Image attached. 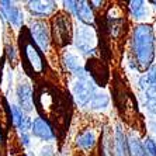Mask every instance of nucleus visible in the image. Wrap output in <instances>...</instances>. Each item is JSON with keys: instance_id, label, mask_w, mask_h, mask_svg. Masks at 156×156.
<instances>
[{"instance_id": "nucleus-1", "label": "nucleus", "mask_w": 156, "mask_h": 156, "mask_svg": "<svg viewBox=\"0 0 156 156\" xmlns=\"http://www.w3.org/2000/svg\"><path fill=\"white\" fill-rule=\"evenodd\" d=\"M132 51L141 70H148L155 58V37L151 26L141 24L135 27L132 35Z\"/></svg>"}, {"instance_id": "nucleus-2", "label": "nucleus", "mask_w": 156, "mask_h": 156, "mask_svg": "<svg viewBox=\"0 0 156 156\" xmlns=\"http://www.w3.org/2000/svg\"><path fill=\"white\" fill-rule=\"evenodd\" d=\"M75 45L83 55H91L97 47V37L94 30L86 24L79 26L75 34Z\"/></svg>"}, {"instance_id": "nucleus-3", "label": "nucleus", "mask_w": 156, "mask_h": 156, "mask_svg": "<svg viewBox=\"0 0 156 156\" xmlns=\"http://www.w3.org/2000/svg\"><path fill=\"white\" fill-rule=\"evenodd\" d=\"M72 91H73V97H75L77 104L84 107V105H87L90 103L93 96L96 94L94 82L87 75H83V76L77 77L76 82L73 83Z\"/></svg>"}, {"instance_id": "nucleus-4", "label": "nucleus", "mask_w": 156, "mask_h": 156, "mask_svg": "<svg viewBox=\"0 0 156 156\" xmlns=\"http://www.w3.org/2000/svg\"><path fill=\"white\" fill-rule=\"evenodd\" d=\"M30 31H31V35H33L35 44L40 47V49L42 52H47L49 49V31H48L47 23L40 21V20H35V21H31L30 24Z\"/></svg>"}, {"instance_id": "nucleus-5", "label": "nucleus", "mask_w": 156, "mask_h": 156, "mask_svg": "<svg viewBox=\"0 0 156 156\" xmlns=\"http://www.w3.org/2000/svg\"><path fill=\"white\" fill-rule=\"evenodd\" d=\"M66 6V9L75 14L80 21L86 24V26H90L94 21V14H93V10L89 6L87 2H65L63 3Z\"/></svg>"}, {"instance_id": "nucleus-6", "label": "nucleus", "mask_w": 156, "mask_h": 156, "mask_svg": "<svg viewBox=\"0 0 156 156\" xmlns=\"http://www.w3.org/2000/svg\"><path fill=\"white\" fill-rule=\"evenodd\" d=\"M54 33H55V38L58 40L59 44H66L70 38V23L69 18H66L65 16L59 14L58 17L55 18L54 21Z\"/></svg>"}, {"instance_id": "nucleus-7", "label": "nucleus", "mask_w": 156, "mask_h": 156, "mask_svg": "<svg viewBox=\"0 0 156 156\" xmlns=\"http://www.w3.org/2000/svg\"><path fill=\"white\" fill-rule=\"evenodd\" d=\"M0 7L3 14L7 17V20L13 24L14 27H21L23 21H24V16H23V11L16 6L14 3L11 2H0Z\"/></svg>"}, {"instance_id": "nucleus-8", "label": "nucleus", "mask_w": 156, "mask_h": 156, "mask_svg": "<svg viewBox=\"0 0 156 156\" xmlns=\"http://www.w3.org/2000/svg\"><path fill=\"white\" fill-rule=\"evenodd\" d=\"M31 132L34 134V136L42 139V141H52L54 139V131L49 127V124L47 121L38 117L33 121V125H31Z\"/></svg>"}, {"instance_id": "nucleus-9", "label": "nucleus", "mask_w": 156, "mask_h": 156, "mask_svg": "<svg viewBox=\"0 0 156 156\" xmlns=\"http://www.w3.org/2000/svg\"><path fill=\"white\" fill-rule=\"evenodd\" d=\"M17 97L20 103V108L23 111H33L34 103H33V90L28 84H20L17 89Z\"/></svg>"}, {"instance_id": "nucleus-10", "label": "nucleus", "mask_w": 156, "mask_h": 156, "mask_svg": "<svg viewBox=\"0 0 156 156\" xmlns=\"http://www.w3.org/2000/svg\"><path fill=\"white\" fill-rule=\"evenodd\" d=\"M27 7L31 11V14L35 17H47L55 10V3L54 2H28Z\"/></svg>"}, {"instance_id": "nucleus-11", "label": "nucleus", "mask_w": 156, "mask_h": 156, "mask_svg": "<svg viewBox=\"0 0 156 156\" xmlns=\"http://www.w3.org/2000/svg\"><path fill=\"white\" fill-rule=\"evenodd\" d=\"M63 61H65V65H66V68H68V70H70V72H72L73 75H76L77 77L86 75L83 66L80 63V59L77 58L76 55L68 52V54H65V56H63Z\"/></svg>"}, {"instance_id": "nucleus-12", "label": "nucleus", "mask_w": 156, "mask_h": 156, "mask_svg": "<svg viewBox=\"0 0 156 156\" xmlns=\"http://www.w3.org/2000/svg\"><path fill=\"white\" fill-rule=\"evenodd\" d=\"M26 56L28 58V62L31 63V66H33L37 72L42 70V59H41L40 54H38L34 44L30 42L26 45Z\"/></svg>"}, {"instance_id": "nucleus-13", "label": "nucleus", "mask_w": 156, "mask_h": 156, "mask_svg": "<svg viewBox=\"0 0 156 156\" xmlns=\"http://www.w3.org/2000/svg\"><path fill=\"white\" fill-rule=\"evenodd\" d=\"M76 144L79 148L84 149V151H87V149H91L93 146H94L96 144V134L94 131H84V132H82V134L77 136L76 139Z\"/></svg>"}, {"instance_id": "nucleus-14", "label": "nucleus", "mask_w": 156, "mask_h": 156, "mask_svg": "<svg viewBox=\"0 0 156 156\" xmlns=\"http://www.w3.org/2000/svg\"><path fill=\"white\" fill-rule=\"evenodd\" d=\"M139 84L144 90L149 89V87H156V65H152L146 70V75L139 79Z\"/></svg>"}, {"instance_id": "nucleus-15", "label": "nucleus", "mask_w": 156, "mask_h": 156, "mask_svg": "<svg viewBox=\"0 0 156 156\" xmlns=\"http://www.w3.org/2000/svg\"><path fill=\"white\" fill-rule=\"evenodd\" d=\"M127 146H128V152L131 153V156H145V151H144V145L141 144L136 136L131 135L128 138L127 142Z\"/></svg>"}, {"instance_id": "nucleus-16", "label": "nucleus", "mask_w": 156, "mask_h": 156, "mask_svg": "<svg viewBox=\"0 0 156 156\" xmlns=\"http://www.w3.org/2000/svg\"><path fill=\"white\" fill-rule=\"evenodd\" d=\"M129 10L131 14L134 16L135 18H142L145 17L146 13H148V9L145 6V2H141V0H132L129 2Z\"/></svg>"}, {"instance_id": "nucleus-17", "label": "nucleus", "mask_w": 156, "mask_h": 156, "mask_svg": "<svg viewBox=\"0 0 156 156\" xmlns=\"http://www.w3.org/2000/svg\"><path fill=\"white\" fill-rule=\"evenodd\" d=\"M110 103V98L105 93H96L93 96V98L90 100V107L93 110H100V108H105Z\"/></svg>"}, {"instance_id": "nucleus-18", "label": "nucleus", "mask_w": 156, "mask_h": 156, "mask_svg": "<svg viewBox=\"0 0 156 156\" xmlns=\"http://www.w3.org/2000/svg\"><path fill=\"white\" fill-rule=\"evenodd\" d=\"M145 96H146V108L149 113H152L156 115V87H149L145 90Z\"/></svg>"}, {"instance_id": "nucleus-19", "label": "nucleus", "mask_w": 156, "mask_h": 156, "mask_svg": "<svg viewBox=\"0 0 156 156\" xmlns=\"http://www.w3.org/2000/svg\"><path fill=\"white\" fill-rule=\"evenodd\" d=\"M10 111H11V120H13L14 127H17L18 129H20L23 121L26 120L27 115H24V114H23V110L20 108V107H17V105H11V107H10Z\"/></svg>"}, {"instance_id": "nucleus-20", "label": "nucleus", "mask_w": 156, "mask_h": 156, "mask_svg": "<svg viewBox=\"0 0 156 156\" xmlns=\"http://www.w3.org/2000/svg\"><path fill=\"white\" fill-rule=\"evenodd\" d=\"M144 151H145V156H156V144L152 138H146L144 142Z\"/></svg>"}, {"instance_id": "nucleus-21", "label": "nucleus", "mask_w": 156, "mask_h": 156, "mask_svg": "<svg viewBox=\"0 0 156 156\" xmlns=\"http://www.w3.org/2000/svg\"><path fill=\"white\" fill-rule=\"evenodd\" d=\"M40 156H54V148H52V146H45V148H42Z\"/></svg>"}, {"instance_id": "nucleus-22", "label": "nucleus", "mask_w": 156, "mask_h": 156, "mask_svg": "<svg viewBox=\"0 0 156 156\" xmlns=\"http://www.w3.org/2000/svg\"><path fill=\"white\" fill-rule=\"evenodd\" d=\"M21 139H23V144H24L26 146L30 145V136H28V134H27V132H23Z\"/></svg>"}, {"instance_id": "nucleus-23", "label": "nucleus", "mask_w": 156, "mask_h": 156, "mask_svg": "<svg viewBox=\"0 0 156 156\" xmlns=\"http://www.w3.org/2000/svg\"><path fill=\"white\" fill-rule=\"evenodd\" d=\"M155 134H156V121H155Z\"/></svg>"}, {"instance_id": "nucleus-24", "label": "nucleus", "mask_w": 156, "mask_h": 156, "mask_svg": "<svg viewBox=\"0 0 156 156\" xmlns=\"http://www.w3.org/2000/svg\"><path fill=\"white\" fill-rule=\"evenodd\" d=\"M153 4H156V2H153Z\"/></svg>"}]
</instances>
